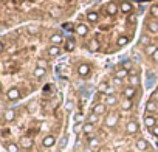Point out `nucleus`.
I'll return each instance as SVG.
<instances>
[{"label": "nucleus", "mask_w": 158, "mask_h": 152, "mask_svg": "<svg viewBox=\"0 0 158 152\" xmlns=\"http://www.w3.org/2000/svg\"><path fill=\"white\" fill-rule=\"evenodd\" d=\"M118 115L116 113H109L107 116H106V120H104V124H106V127H109V129H112V127H115L116 124H118Z\"/></svg>", "instance_id": "f257e3e1"}, {"label": "nucleus", "mask_w": 158, "mask_h": 152, "mask_svg": "<svg viewBox=\"0 0 158 152\" xmlns=\"http://www.w3.org/2000/svg\"><path fill=\"white\" fill-rule=\"evenodd\" d=\"M6 98H8L10 101H17V99L20 98V90H19L17 87H11V89L6 92Z\"/></svg>", "instance_id": "f03ea898"}, {"label": "nucleus", "mask_w": 158, "mask_h": 152, "mask_svg": "<svg viewBox=\"0 0 158 152\" xmlns=\"http://www.w3.org/2000/svg\"><path fill=\"white\" fill-rule=\"evenodd\" d=\"M77 74L82 76V78H87V76L90 74V65L89 64H81L77 67Z\"/></svg>", "instance_id": "7ed1b4c3"}, {"label": "nucleus", "mask_w": 158, "mask_h": 152, "mask_svg": "<svg viewBox=\"0 0 158 152\" xmlns=\"http://www.w3.org/2000/svg\"><path fill=\"white\" fill-rule=\"evenodd\" d=\"M106 110H107V106H106V103H96L95 106H93V113H96V115H104L106 113Z\"/></svg>", "instance_id": "20e7f679"}, {"label": "nucleus", "mask_w": 158, "mask_h": 152, "mask_svg": "<svg viewBox=\"0 0 158 152\" xmlns=\"http://www.w3.org/2000/svg\"><path fill=\"white\" fill-rule=\"evenodd\" d=\"M144 124H146L147 129H153V127L156 126V118H155L153 115L147 113V115L144 116Z\"/></svg>", "instance_id": "39448f33"}, {"label": "nucleus", "mask_w": 158, "mask_h": 152, "mask_svg": "<svg viewBox=\"0 0 158 152\" xmlns=\"http://www.w3.org/2000/svg\"><path fill=\"white\" fill-rule=\"evenodd\" d=\"M19 146H20L22 149L28 150V149H31V147H33V140H31L30 137H22V138H20V143H19Z\"/></svg>", "instance_id": "423d86ee"}, {"label": "nucleus", "mask_w": 158, "mask_h": 152, "mask_svg": "<svg viewBox=\"0 0 158 152\" xmlns=\"http://www.w3.org/2000/svg\"><path fill=\"white\" fill-rule=\"evenodd\" d=\"M126 130H127V133L133 135V133H136V132L139 130V126H138L136 121H129L127 126H126Z\"/></svg>", "instance_id": "0eeeda50"}, {"label": "nucleus", "mask_w": 158, "mask_h": 152, "mask_svg": "<svg viewBox=\"0 0 158 152\" xmlns=\"http://www.w3.org/2000/svg\"><path fill=\"white\" fill-rule=\"evenodd\" d=\"M135 147H136V150L147 152V147H149V144H147V141H146L144 138H139V140H136V143H135Z\"/></svg>", "instance_id": "6e6552de"}, {"label": "nucleus", "mask_w": 158, "mask_h": 152, "mask_svg": "<svg viewBox=\"0 0 158 152\" xmlns=\"http://www.w3.org/2000/svg\"><path fill=\"white\" fill-rule=\"evenodd\" d=\"M129 76H130V74H129V70H127V68H118V70L115 71V78H118V79H123V81H124V79L129 78Z\"/></svg>", "instance_id": "1a4fd4ad"}, {"label": "nucleus", "mask_w": 158, "mask_h": 152, "mask_svg": "<svg viewBox=\"0 0 158 152\" xmlns=\"http://www.w3.org/2000/svg\"><path fill=\"white\" fill-rule=\"evenodd\" d=\"M123 95H124V98H127V99H132L135 95H136V89L135 87H126V89H123Z\"/></svg>", "instance_id": "9d476101"}, {"label": "nucleus", "mask_w": 158, "mask_h": 152, "mask_svg": "<svg viewBox=\"0 0 158 152\" xmlns=\"http://www.w3.org/2000/svg\"><path fill=\"white\" fill-rule=\"evenodd\" d=\"M42 144H44L45 147H53V146L56 144V137H54V135H47V137L42 140Z\"/></svg>", "instance_id": "9b49d317"}, {"label": "nucleus", "mask_w": 158, "mask_h": 152, "mask_svg": "<svg viewBox=\"0 0 158 152\" xmlns=\"http://www.w3.org/2000/svg\"><path fill=\"white\" fill-rule=\"evenodd\" d=\"M127 81H129V86H130V87H135V89H136V87L139 86V76H138L136 73H133V74H130L129 78H127Z\"/></svg>", "instance_id": "f8f14e48"}, {"label": "nucleus", "mask_w": 158, "mask_h": 152, "mask_svg": "<svg viewBox=\"0 0 158 152\" xmlns=\"http://www.w3.org/2000/svg\"><path fill=\"white\" fill-rule=\"evenodd\" d=\"M3 120H5L6 123H11V121H14V120H16V110H13V109H8V110H5V113H3Z\"/></svg>", "instance_id": "ddd939ff"}, {"label": "nucleus", "mask_w": 158, "mask_h": 152, "mask_svg": "<svg viewBox=\"0 0 158 152\" xmlns=\"http://www.w3.org/2000/svg\"><path fill=\"white\" fill-rule=\"evenodd\" d=\"M5 149H6V152H19L20 146H19L17 143L10 141V143H5Z\"/></svg>", "instance_id": "4468645a"}, {"label": "nucleus", "mask_w": 158, "mask_h": 152, "mask_svg": "<svg viewBox=\"0 0 158 152\" xmlns=\"http://www.w3.org/2000/svg\"><path fill=\"white\" fill-rule=\"evenodd\" d=\"M76 33H77V36H87V33H89V27L84 25V23H79V25L76 27Z\"/></svg>", "instance_id": "2eb2a0df"}, {"label": "nucleus", "mask_w": 158, "mask_h": 152, "mask_svg": "<svg viewBox=\"0 0 158 152\" xmlns=\"http://www.w3.org/2000/svg\"><path fill=\"white\" fill-rule=\"evenodd\" d=\"M47 53H48V56H50V57H57V56H59V53H60V48H59L57 45H51V47L48 48V51H47Z\"/></svg>", "instance_id": "dca6fc26"}, {"label": "nucleus", "mask_w": 158, "mask_h": 152, "mask_svg": "<svg viewBox=\"0 0 158 152\" xmlns=\"http://www.w3.org/2000/svg\"><path fill=\"white\" fill-rule=\"evenodd\" d=\"M119 10L123 11V13H130L132 10H133V6H132V3L130 2H121V5H119Z\"/></svg>", "instance_id": "f3484780"}, {"label": "nucleus", "mask_w": 158, "mask_h": 152, "mask_svg": "<svg viewBox=\"0 0 158 152\" xmlns=\"http://www.w3.org/2000/svg\"><path fill=\"white\" fill-rule=\"evenodd\" d=\"M106 10H107V14H110V16H115L116 13H118V5L116 3H109L107 6H106Z\"/></svg>", "instance_id": "a211bd4d"}, {"label": "nucleus", "mask_w": 158, "mask_h": 152, "mask_svg": "<svg viewBox=\"0 0 158 152\" xmlns=\"http://www.w3.org/2000/svg\"><path fill=\"white\" fill-rule=\"evenodd\" d=\"M118 104V98L115 96V95H107L106 96V106H116Z\"/></svg>", "instance_id": "6ab92c4d"}, {"label": "nucleus", "mask_w": 158, "mask_h": 152, "mask_svg": "<svg viewBox=\"0 0 158 152\" xmlns=\"http://www.w3.org/2000/svg\"><path fill=\"white\" fill-rule=\"evenodd\" d=\"M62 42H64V39H62L60 34H53V36L50 37V44H53V45H59V44H62Z\"/></svg>", "instance_id": "aec40b11"}, {"label": "nucleus", "mask_w": 158, "mask_h": 152, "mask_svg": "<svg viewBox=\"0 0 158 152\" xmlns=\"http://www.w3.org/2000/svg\"><path fill=\"white\" fill-rule=\"evenodd\" d=\"M89 50H90V51H93V53H95V51H98V50H99V42H98L96 39H92V40L89 42Z\"/></svg>", "instance_id": "412c9836"}, {"label": "nucleus", "mask_w": 158, "mask_h": 152, "mask_svg": "<svg viewBox=\"0 0 158 152\" xmlns=\"http://www.w3.org/2000/svg\"><path fill=\"white\" fill-rule=\"evenodd\" d=\"M132 106H133L132 99H127V98H124V99H123V103H121V109H123V110H130V109H132Z\"/></svg>", "instance_id": "4be33fe9"}, {"label": "nucleus", "mask_w": 158, "mask_h": 152, "mask_svg": "<svg viewBox=\"0 0 158 152\" xmlns=\"http://www.w3.org/2000/svg\"><path fill=\"white\" fill-rule=\"evenodd\" d=\"M99 121V115H96V113H90L89 116H87V123H90V124H95V123H98Z\"/></svg>", "instance_id": "5701e85b"}, {"label": "nucleus", "mask_w": 158, "mask_h": 152, "mask_svg": "<svg viewBox=\"0 0 158 152\" xmlns=\"http://www.w3.org/2000/svg\"><path fill=\"white\" fill-rule=\"evenodd\" d=\"M147 30H149L150 33L156 34V33H158V22H149V25H147Z\"/></svg>", "instance_id": "b1692460"}, {"label": "nucleus", "mask_w": 158, "mask_h": 152, "mask_svg": "<svg viewBox=\"0 0 158 152\" xmlns=\"http://www.w3.org/2000/svg\"><path fill=\"white\" fill-rule=\"evenodd\" d=\"M98 146H99V138L92 137V138L89 140V147H90V149H95V147H98Z\"/></svg>", "instance_id": "393cba45"}, {"label": "nucleus", "mask_w": 158, "mask_h": 152, "mask_svg": "<svg viewBox=\"0 0 158 152\" xmlns=\"http://www.w3.org/2000/svg\"><path fill=\"white\" fill-rule=\"evenodd\" d=\"M45 73H47V70L42 68V67H36V70H34V76H36V78H42V76H45Z\"/></svg>", "instance_id": "a878e982"}, {"label": "nucleus", "mask_w": 158, "mask_h": 152, "mask_svg": "<svg viewBox=\"0 0 158 152\" xmlns=\"http://www.w3.org/2000/svg\"><path fill=\"white\" fill-rule=\"evenodd\" d=\"M87 19H89V22L96 23L98 19H99V16H98V13H89V14H87Z\"/></svg>", "instance_id": "bb28decb"}, {"label": "nucleus", "mask_w": 158, "mask_h": 152, "mask_svg": "<svg viewBox=\"0 0 158 152\" xmlns=\"http://www.w3.org/2000/svg\"><path fill=\"white\" fill-rule=\"evenodd\" d=\"M82 130H84V133H85V135H87V133H92V132L95 130V126H93V124H90V123H85Z\"/></svg>", "instance_id": "cd10ccee"}, {"label": "nucleus", "mask_w": 158, "mask_h": 152, "mask_svg": "<svg viewBox=\"0 0 158 152\" xmlns=\"http://www.w3.org/2000/svg\"><path fill=\"white\" fill-rule=\"evenodd\" d=\"M118 47H126L127 44H129V37H126V36H121L119 39H118Z\"/></svg>", "instance_id": "c85d7f7f"}, {"label": "nucleus", "mask_w": 158, "mask_h": 152, "mask_svg": "<svg viewBox=\"0 0 158 152\" xmlns=\"http://www.w3.org/2000/svg\"><path fill=\"white\" fill-rule=\"evenodd\" d=\"M156 50H158V48H156L155 45H149V47H146V54H147V56H153Z\"/></svg>", "instance_id": "c756f323"}, {"label": "nucleus", "mask_w": 158, "mask_h": 152, "mask_svg": "<svg viewBox=\"0 0 158 152\" xmlns=\"http://www.w3.org/2000/svg\"><path fill=\"white\" fill-rule=\"evenodd\" d=\"M139 44L144 45V47H149V36H147V34H143V36L139 37Z\"/></svg>", "instance_id": "7c9ffc66"}, {"label": "nucleus", "mask_w": 158, "mask_h": 152, "mask_svg": "<svg viewBox=\"0 0 158 152\" xmlns=\"http://www.w3.org/2000/svg\"><path fill=\"white\" fill-rule=\"evenodd\" d=\"M146 109H147V112H155V110H156V104H155L153 101H150V103H147Z\"/></svg>", "instance_id": "2f4dec72"}, {"label": "nucleus", "mask_w": 158, "mask_h": 152, "mask_svg": "<svg viewBox=\"0 0 158 152\" xmlns=\"http://www.w3.org/2000/svg\"><path fill=\"white\" fill-rule=\"evenodd\" d=\"M150 14H152L153 17H158V5H153V6L150 8Z\"/></svg>", "instance_id": "473e14b6"}, {"label": "nucleus", "mask_w": 158, "mask_h": 152, "mask_svg": "<svg viewBox=\"0 0 158 152\" xmlns=\"http://www.w3.org/2000/svg\"><path fill=\"white\" fill-rule=\"evenodd\" d=\"M65 48H67L68 51H71V50L74 48V42H73V40H68V42H67V45H65Z\"/></svg>", "instance_id": "72a5a7b5"}, {"label": "nucleus", "mask_w": 158, "mask_h": 152, "mask_svg": "<svg viewBox=\"0 0 158 152\" xmlns=\"http://www.w3.org/2000/svg\"><path fill=\"white\" fill-rule=\"evenodd\" d=\"M73 129H74V132L77 133V132H81V129H84V124H76Z\"/></svg>", "instance_id": "f704fd0d"}, {"label": "nucleus", "mask_w": 158, "mask_h": 152, "mask_svg": "<svg viewBox=\"0 0 158 152\" xmlns=\"http://www.w3.org/2000/svg\"><path fill=\"white\" fill-rule=\"evenodd\" d=\"M150 130H152V133H153L155 137H158V124H156V126H155L153 129H150Z\"/></svg>", "instance_id": "c9c22d12"}, {"label": "nucleus", "mask_w": 158, "mask_h": 152, "mask_svg": "<svg viewBox=\"0 0 158 152\" xmlns=\"http://www.w3.org/2000/svg\"><path fill=\"white\" fill-rule=\"evenodd\" d=\"M152 59H153V62H155V64H158V50L155 51V54L152 56Z\"/></svg>", "instance_id": "e433bc0d"}, {"label": "nucleus", "mask_w": 158, "mask_h": 152, "mask_svg": "<svg viewBox=\"0 0 158 152\" xmlns=\"http://www.w3.org/2000/svg\"><path fill=\"white\" fill-rule=\"evenodd\" d=\"M113 82H115L116 86H121V84H123V79H118V78H115V81H113Z\"/></svg>", "instance_id": "4c0bfd02"}, {"label": "nucleus", "mask_w": 158, "mask_h": 152, "mask_svg": "<svg viewBox=\"0 0 158 152\" xmlns=\"http://www.w3.org/2000/svg\"><path fill=\"white\" fill-rule=\"evenodd\" d=\"M135 22H136L135 17H129V23H135Z\"/></svg>", "instance_id": "58836bf2"}, {"label": "nucleus", "mask_w": 158, "mask_h": 152, "mask_svg": "<svg viewBox=\"0 0 158 152\" xmlns=\"http://www.w3.org/2000/svg\"><path fill=\"white\" fill-rule=\"evenodd\" d=\"M152 98H153V99H158V90L153 93V96H152Z\"/></svg>", "instance_id": "ea45409f"}, {"label": "nucleus", "mask_w": 158, "mask_h": 152, "mask_svg": "<svg viewBox=\"0 0 158 152\" xmlns=\"http://www.w3.org/2000/svg\"><path fill=\"white\" fill-rule=\"evenodd\" d=\"M71 107H73V104H71V103H68V104H67V109H68V110H71Z\"/></svg>", "instance_id": "a19ab883"}, {"label": "nucleus", "mask_w": 158, "mask_h": 152, "mask_svg": "<svg viewBox=\"0 0 158 152\" xmlns=\"http://www.w3.org/2000/svg\"><path fill=\"white\" fill-rule=\"evenodd\" d=\"M85 152H92V149H90V147H89V149H87V150H85Z\"/></svg>", "instance_id": "79ce46f5"}, {"label": "nucleus", "mask_w": 158, "mask_h": 152, "mask_svg": "<svg viewBox=\"0 0 158 152\" xmlns=\"http://www.w3.org/2000/svg\"><path fill=\"white\" fill-rule=\"evenodd\" d=\"M147 152H153V150H147Z\"/></svg>", "instance_id": "37998d69"}]
</instances>
